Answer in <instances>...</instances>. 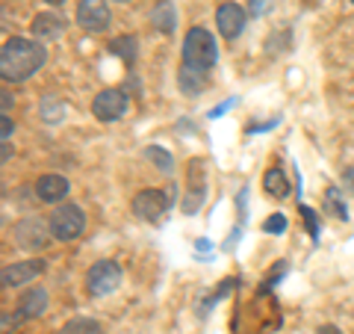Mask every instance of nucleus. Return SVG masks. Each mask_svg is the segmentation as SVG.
<instances>
[{
    "instance_id": "1",
    "label": "nucleus",
    "mask_w": 354,
    "mask_h": 334,
    "mask_svg": "<svg viewBox=\"0 0 354 334\" xmlns=\"http://www.w3.org/2000/svg\"><path fill=\"white\" fill-rule=\"evenodd\" d=\"M44 60H48V51H44L39 42L15 36L0 51V77H3L6 83H21L36 74L44 65Z\"/></svg>"
},
{
    "instance_id": "2",
    "label": "nucleus",
    "mask_w": 354,
    "mask_h": 334,
    "mask_svg": "<svg viewBox=\"0 0 354 334\" xmlns=\"http://www.w3.org/2000/svg\"><path fill=\"white\" fill-rule=\"evenodd\" d=\"M218 60V44L213 39V33L204 27H192L183 39V65L198 71H209Z\"/></svg>"
},
{
    "instance_id": "3",
    "label": "nucleus",
    "mask_w": 354,
    "mask_h": 334,
    "mask_svg": "<svg viewBox=\"0 0 354 334\" xmlns=\"http://www.w3.org/2000/svg\"><path fill=\"white\" fill-rule=\"evenodd\" d=\"M83 228H86V213H83V207H77V204H59L48 219L50 237L59 243L77 240L83 234Z\"/></svg>"
},
{
    "instance_id": "4",
    "label": "nucleus",
    "mask_w": 354,
    "mask_h": 334,
    "mask_svg": "<svg viewBox=\"0 0 354 334\" xmlns=\"http://www.w3.org/2000/svg\"><path fill=\"white\" fill-rule=\"evenodd\" d=\"M86 287L92 296H109L121 287V270L113 261H97L92 270L86 272Z\"/></svg>"
},
{
    "instance_id": "5",
    "label": "nucleus",
    "mask_w": 354,
    "mask_h": 334,
    "mask_svg": "<svg viewBox=\"0 0 354 334\" xmlns=\"http://www.w3.org/2000/svg\"><path fill=\"white\" fill-rule=\"evenodd\" d=\"M109 21H113V12H109L106 0H80L77 3V24L86 33H104Z\"/></svg>"
},
{
    "instance_id": "6",
    "label": "nucleus",
    "mask_w": 354,
    "mask_h": 334,
    "mask_svg": "<svg viewBox=\"0 0 354 334\" xmlns=\"http://www.w3.org/2000/svg\"><path fill=\"white\" fill-rule=\"evenodd\" d=\"M171 207V198L162 193V189H142L133 198V213L145 222H157L165 210Z\"/></svg>"
},
{
    "instance_id": "7",
    "label": "nucleus",
    "mask_w": 354,
    "mask_h": 334,
    "mask_svg": "<svg viewBox=\"0 0 354 334\" xmlns=\"http://www.w3.org/2000/svg\"><path fill=\"white\" fill-rule=\"evenodd\" d=\"M92 113L101 121H118L127 113L124 92H118V89H104V92H97V98L92 101Z\"/></svg>"
},
{
    "instance_id": "8",
    "label": "nucleus",
    "mask_w": 354,
    "mask_h": 334,
    "mask_svg": "<svg viewBox=\"0 0 354 334\" xmlns=\"http://www.w3.org/2000/svg\"><path fill=\"white\" fill-rule=\"evenodd\" d=\"M245 18H248L245 9L239 3H234V0H227V3H221L216 9V27L225 39H236L242 33V27H245Z\"/></svg>"
},
{
    "instance_id": "9",
    "label": "nucleus",
    "mask_w": 354,
    "mask_h": 334,
    "mask_svg": "<svg viewBox=\"0 0 354 334\" xmlns=\"http://www.w3.org/2000/svg\"><path fill=\"white\" fill-rule=\"evenodd\" d=\"M44 272V261L32 258V261H21V263H9L3 272H0V281H3V287H24L30 284L36 275Z\"/></svg>"
},
{
    "instance_id": "10",
    "label": "nucleus",
    "mask_w": 354,
    "mask_h": 334,
    "mask_svg": "<svg viewBox=\"0 0 354 334\" xmlns=\"http://www.w3.org/2000/svg\"><path fill=\"white\" fill-rule=\"evenodd\" d=\"M36 195L39 202H48V204H59L65 195H68V181L62 175H41L36 181Z\"/></svg>"
},
{
    "instance_id": "11",
    "label": "nucleus",
    "mask_w": 354,
    "mask_h": 334,
    "mask_svg": "<svg viewBox=\"0 0 354 334\" xmlns=\"http://www.w3.org/2000/svg\"><path fill=\"white\" fill-rule=\"evenodd\" d=\"M15 237H18L21 249H44L48 246V231H44V225L39 219H24L15 228Z\"/></svg>"
},
{
    "instance_id": "12",
    "label": "nucleus",
    "mask_w": 354,
    "mask_h": 334,
    "mask_svg": "<svg viewBox=\"0 0 354 334\" xmlns=\"http://www.w3.org/2000/svg\"><path fill=\"white\" fill-rule=\"evenodd\" d=\"M32 36L36 39H59L62 30H65V18L57 15V12H39L36 18H32Z\"/></svg>"
},
{
    "instance_id": "13",
    "label": "nucleus",
    "mask_w": 354,
    "mask_h": 334,
    "mask_svg": "<svg viewBox=\"0 0 354 334\" xmlns=\"http://www.w3.org/2000/svg\"><path fill=\"white\" fill-rule=\"evenodd\" d=\"M48 310V293L41 287H30V290L18 299V317L21 319H32V317H41Z\"/></svg>"
},
{
    "instance_id": "14",
    "label": "nucleus",
    "mask_w": 354,
    "mask_h": 334,
    "mask_svg": "<svg viewBox=\"0 0 354 334\" xmlns=\"http://www.w3.org/2000/svg\"><path fill=\"white\" fill-rule=\"evenodd\" d=\"M177 86H180V92L186 98H195L201 95L207 89V71H198V69H189V65H183L180 74H177Z\"/></svg>"
},
{
    "instance_id": "15",
    "label": "nucleus",
    "mask_w": 354,
    "mask_h": 334,
    "mask_svg": "<svg viewBox=\"0 0 354 334\" xmlns=\"http://www.w3.org/2000/svg\"><path fill=\"white\" fill-rule=\"evenodd\" d=\"M151 21H153V27H157L160 33H174V27H177V12H174V3H171V0H160V3L153 6V12H151Z\"/></svg>"
},
{
    "instance_id": "16",
    "label": "nucleus",
    "mask_w": 354,
    "mask_h": 334,
    "mask_svg": "<svg viewBox=\"0 0 354 334\" xmlns=\"http://www.w3.org/2000/svg\"><path fill=\"white\" fill-rule=\"evenodd\" d=\"M263 184H266V189H269L274 198H286V195H290V184H286V177H283V172L278 169V166H272V169L266 172Z\"/></svg>"
},
{
    "instance_id": "17",
    "label": "nucleus",
    "mask_w": 354,
    "mask_h": 334,
    "mask_svg": "<svg viewBox=\"0 0 354 334\" xmlns=\"http://www.w3.org/2000/svg\"><path fill=\"white\" fill-rule=\"evenodd\" d=\"M59 334H104V331H101V322L86 319V317H77V319L65 322V326L59 328Z\"/></svg>"
},
{
    "instance_id": "18",
    "label": "nucleus",
    "mask_w": 354,
    "mask_h": 334,
    "mask_svg": "<svg viewBox=\"0 0 354 334\" xmlns=\"http://www.w3.org/2000/svg\"><path fill=\"white\" fill-rule=\"evenodd\" d=\"M109 51H113L115 57H121L124 62H133L136 60V39L133 36H118V39L109 42Z\"/></svg>"
},
{
    "instance_id": "19",
    "label": "nucleus",
    "mask_w": 354,
    "mask_h": 334,
    "mask_svg": "<svg viewBox=\"0 0 354 334\" xmlns=\"http://www.w3.org/2000/svg\"><path fill=\"white\" fill-rule=\"evenodd\" d=\"M145 157H148L153 166H157V169H160L162 175H169V172L174 169V160H171V154L165 151V148H160V146H148Z\"/></svg>"
},
{
    "instance_id": "20",
    "label": "nucleus",
    "mask_w": 354,
    "mask_h": 334,
    "mask_svg": "<svg viewBox=\"0 0 354 334\" xmlns=\"http://www.w3.org/2000/svg\"><path fill=\"white\" fill-rule=\"evenodd\" d=\"M325 213H330L334 219H348V210H346V202H339V189L330 186L325 193Z\"/></svg>"
},
{
    "instance_id": "21",
    "label": "nucleus",
    "mask_w": 354,
    "mask_h": 334,
    "mask_svg": "<svg viewBox=\"0 0 354 334\" xmlns=\"http://www.w3.org/2000/svg\"><path fill=\"white\" fill-rule=\"evenodd\" d=\"M62 113H65V107L59 104V98H53V95L44 98V104H41V118L44 121H50V125H53V121L62 118Z\"/></svg>"
},
{
    "instance_id": "22",
    "label": "nucleus",
    "mask_w": 354,
    "mask_h": 334,
    "mask_svg": "<svg viewBox=\"0 0 354 334\" xmlns=\"http://www.w3.org/2000/svg\"><path fill=\"white\" fill-rule=\"evenodd\" d=\"M263 231H266V234H283V231H286V216H283V213H274L272 219H266Z\"/></svg>"
},
{
    "instance_id": "23",
    "label": "nucleus",
    "mask_w": 354,
    "mask_h": 334,
    "mask_svg": "<svg viewBox=\"0 0 354 334\" xmlns=\"http://www.w3.org/2000/svg\"><path fill=\"white\" fill-rule=\"evenodd\" d=\"M301 213H304V222H307V228H310V237H319V225H316V213L310 207H301Z\"/></svg>"
},
{
    "instance_id": "24",
    "label": "nucleus",
    "mask_w": 354,
    "mask_h": 334,
    "mask_svg": "<svg viewBox=\"0 0 354 334\" xmlns=\"http://www.w3.org/2000/svg\"><path fill=\"white\" fill-rule=\"evenodd\" d=\"M263 9H266V0H251V3H248L251 15H263Z\"/></svg>"
},
{
    "instance_id": "25",
    "label": "nucleus",
    "mask_w": 354,
    "mask_h": 334,
    "mask_svg": "<svg viewBox=\"0 0 354 334\" xmlns=\"http://www.w3.org/2000/svg\"><path fill=\"white\" fill-rule=\"evenodd\" d=\"M0 130H3V142H9V133H12V121H9V116L0 118Z\"/></svg>"
},
{
    "instance_id": "26",
    "label": "nucleus",
    "mask_w": 354,
    "mask_h": 334,
    "mask_svg": "<svg viewBox=\"0 0 354 334\" xmlns=\"http://www.w3.org/2000/svg\"><path fill=\"white\" fill-rule=\"evenodd\" d=\"M316 334H342L337 326H319V331Z\"/></svg>"
},
{
    "instance_id": "27",
    "label": "nucleus",
    "mask_w": 354,
    "mask_h": 334,
    "mask_svg": "<svg viewBox=\"0 0 354 334\" xmlns=\"http://www.w3.org/2000/svg\"><path fill=\"white\" fill-rule=\"evenodd\" d=\"M9 107H12V98H9V92H3V116L9 113Z\"/></svg>"
},
{
    "instance_id": "28",
    "label": "nucleus",
    "mask_w": 354,
    "mask_h": 334,
    "mask_svg": "<svg viewBox=\"0 0 354 334\" xmlns=\"http://www.w3.org/2000/svg\"><path fill=\"white\" fill-rule=\"evenodd\" d=\"M9 154H12V148H9V142H3V163L9 160Z\"/></svg>"
},
{
    "instance_id": "29",
    "label": "nucleus",
    "mask_w": 354,
    "mask_h": 334,
    "mask_svg": "<svg viewBox=\"0 0 354 334\" xmlns=\"http://www.w3.org/2000/svg\"><path fill=\"white\" fill-rule=\"evenodd\" d=\"M44 3H50V6H62L65 0H44Z\"/></svg>"
},
{
    "instance_id": "30",
    "label": "nucleus",
    "mask_w": 354,
    "mask_h": 334,
    "mask_svg": "<svg viewBox=\"0 0 354 334\" xmlns=\"http://www.w3.org/2000/svg\"><path fill=\"white\" fill-rule=\"evenodd\" d=\"M351 3H354V0H351Z\"/></svg>"
}]
</instances>
